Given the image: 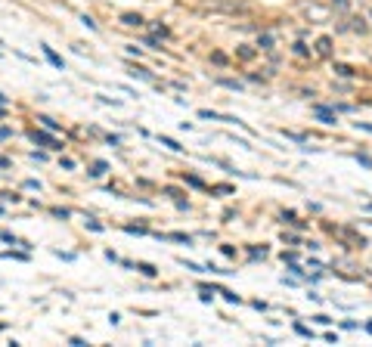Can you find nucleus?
I'll return each mask as SVG.
<instances>
[{
    "label": "nucleus",
    "instance_id": "2",
    "mask_svg": "<svg viewBox=\"0 0 372 347\" xmlns=\"http://www.w3.org/2000/svg\"><path fill=\"white\" fill-rule=\"evenodd\" d=\"M124 22H128V25H140L143 19H140V16H124Z\"/></svg>",
    "mask_w": 372,
    "mask_h": 347
},
{
    "label": "nucleus",
    "instance_id": "1",
    "mask_svg": "<svg viewBox=\"0 0 372 347\" xmlns=\"http://www.w3.org/2000/svg\"><path fill=\"white\" fill-rule=\"evenodd\" d=\"M35 139H37V143H46V146H50V149H59V143H56V139L44 137V133H37V130H35Z\"/></svg>",
    "mask_w": 372,
    "mask_h": 347
}]
</instances>
